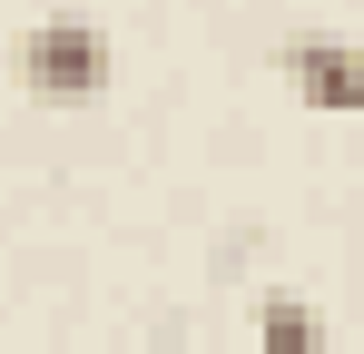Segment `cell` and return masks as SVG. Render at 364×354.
Listing matches in <instances>:
<instances>
[{
	"instance_id": "obj_1",
	"label": "cell",
	"mask_w": 364,
	"mask_h": 354,
	"mask_svg": "<svg viewBox=\"0 0 364 354\" xmlns=\"http://www.w3.org/2000/svg\"><path fill=\"white\" fill-rule=\"evenodd\" d=\"M109 79H119V50L89 10H50L20 30V89L30 99H99Z\"/></svg>"
},
{
	"instance_id": "obj_2",
	"label": "cell",
	"mask_w": 364,
	"mask_h": 354,
	"mask_svg": "<svg viewBox=\"0 0 364 354\" xmlns=\"http://www.w3.org/2000/svg\"><path fill=\"white\" fill-rule=\"evenodd\" d=\"M286 79H296L325 118H355L364 109V69H355L345 40H296V50H286Z\"/></svg>"
},
{
	"instance_id": "obj_3",
	"label": "cell",
	"mask_w": 364,
	"mask_h": 354,
	"mask_svg": "<svg viewBox=\"0 0 364 354\" xmlns=\"http://www.w3.org/2000/svg\"><path fill=\"white\" fill-rule=\"evenodd\" d=\"M256 354H335V345H325V315H315L305 295L266 286L256 295Z\"/></svg>"
}]
</instances>
